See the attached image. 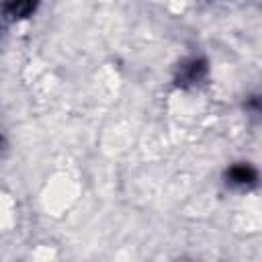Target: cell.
Instances as JSON below:
<instances>
[{
	"instance_id": "3",
	"label": "cell",
	"mask_w": 262,
	"mask_h": 262,
	"mask_svg": "<svg viewBox=\"0 0 262 262\" xmlns=\"http://www.w3.org/2000/svg\"><path fill=\"white\" fill-rule=\"evenodd\" d=\"M203 74H205V63H203V61H192V63L188 66V72L180 76V82H182V84H184V82H196V80H201Z\"/></svg>"
},
{
	"instance_id": "2",
	"label": "cell",
	"mask_w": 262,
	"mask_h": 262,
	"mask_svg": "<svg viewBox=\"0 0 262 262\" xmlns=\"http://www.w3.org/2000/svg\"><path fill=\"white\" fill-rule=\"evenodd\" d=\"M31 10H35V4L31 2H10V4H4V16H10V18H16V16H27Z\"/></svg>"
},
{
	"instance_id": "1",
	"label": "cell",
	"mask_w": 262,
	"mask_h": 262,
	"mask_svg": "<svg viewBox=\"0 0 262 262\" xmlns=\"http://www.w3.org/2000/svg\"><path fill=\"white\" fill-rule=\"evenodd\" d=\"M227 180H229L231 184H242V186H244V184H250V182L256 180V170L250 168L248 164H235V166L229 168Z\"/></svg>"
}]
</instances>
